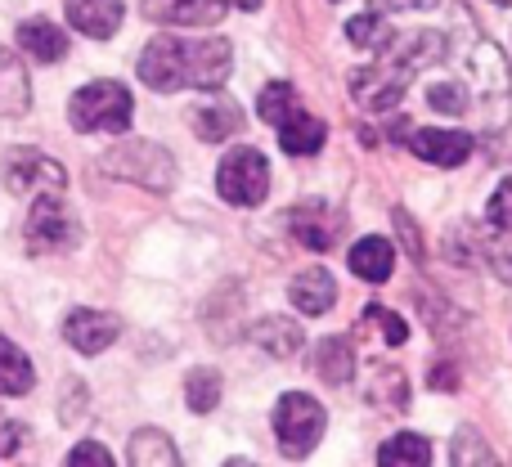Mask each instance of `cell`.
Wrapping results in <instances>:
<instances>
[{
    "mask_svg": "<svg viewBox=\"0 0 512 467\" xmlns=\"http://www.w3.org/2000/svg\"><path fill=\"white\" fill-rule=\"evenodd\" d=\"M230 41H180V36H158L149 41V50L140 54V81L158 95L171 90H216L230 77Z\"/></svg>",
    "mask_w": 512,
    "mask_h": 467,
    "instance_id": "cell-1",
    "label": "cell"
},
{
    "mask_svg": "<svg viewBox=\"0 0 512 467\" xmlns=\"http://www.w3.org/2000/svg\"><path fill=\"white\" fill-rule=\"evenodd\" d=\"M131 90L122 86V81H90V86H81L77 95L68 99V122L77 126V131H126L131 126Z\"/></svg>",
    "mask_w": 512,
    "mask_h": 467,
    "instance_id": "cell-2",
    "label": "cell"
},
{
    "mask_svg": "<svg viewBox=\"0 0 512 467\" xmlns=\"http://www.w3.org/2000/svg\"><path fill=\"white\" fill-rule=\"evenodd\" d=\"M274 436H279V450L288 459H301L319 445L324 436V405L301 391H288V396L274 405Z\"/></svg>",
    "mask_w": 512,
    "mask_h": 467,
    "instance_id": "cell-3",
    "label": "cell"
},
{
    "mask_svg": "<svg viewBox=\"0 0 512 467\" xmlns=\"http://www.w3.org/2000/svg\"><path fill=\"white\" fill-rule=\"evenodd\" d=\"M216 189H221L225 203L256 207L270 194V167L256 149H230L221 158V171H216Z\"/></svg>",
    "mask_w": 512,
    "mask_h": 467,
    "instance_id": "cell-4",
    "label": "cell"
},
{
    "mask_svg": "<svg viewBox=\"0 0 512 467\" xmlns=\"http://www.w3.org/2000/svg\"><path fill=\"white\" fill-rule=\"evenodd\" d=\"M378 54H382V63L351 72V95L360 99L364 108H373V113L396 108L400 99H405V90H409V77H414V68H409V63H400L391 50H378Z\"/></svg>",
    "mask_w": 512,
    "mask_h": 467,
    "instance_id": "cell-5",
    "label": "cell"
},
{
    "mask_svg": "<svg viewBox=\"0 0 512 467\" xmlns=\"http://www.w3.org/2000/svg\"><path fill=\"white\" fill-rule=\"evenodd\" d=\"M104 171L131 180V185L158 189V194H167V189L176 185V162H171L158 144H122V149H113L104 158Z\"/></svg>",
    "mask_w": 512,
    "mask_h": 467,
    "instance_id": "cell-6",
    "label": "cell"
},
{
    "mask_svg": "<svg viewBox=\"0 0 512 467\" xmlns=\"http://www.w3.org/2000/svg\"><path fill=\"white\" fill-rule=\"evenodd\" d=\"M5 185L9 194H63L68 189V171L41 149H14L5 158Z\"/></svg>",
    "mask_w": 512,
    "mask_h": 467,
    "instance_id": "cell-7",
    "label": "cell"
},
{
    "mask_svg": "<svg viewBox=\"0 0 512 467\" xmlns=\"http://www.w3.org/2000/svg\"><path fill=\"white\" fill-rule=\"evenodd\" d=\"M27 243L32 252H68L77 243V225L63 212L59 194H36L32 216H27Z\"/></svg>",
    "mask_w": 512,
    "mask_h": 467,
    "instance_id": "cell-8",
    "label": "cell"
},
{
    "mask_svg": "<svg viewBox=\"0 0 512 467\" xmlns=\"http://www.w3.org/2000/svg\"><path fill=\"white\" fill-rule=\"evenodd\" d=\"M288 225H292V234H297L306 247H315V252H328V247H337V238H342V230H346L342 216H337L328 203H319V198L292 207Z\"/></svg>",
    "mask_w": 512,
    "mask_h": 467,
    "instance_id": "cell-9",
    "label": "cell"
},
{
    "mask_svg": "<svg viewBox=\"0 0 512 467\" xmlns=\"http://www.w3.org/2000/svg\"><path fill=\"white\" fill-rule=\"evenodd\" d=\"M117 333H122L117 315H104V310H72L68 324H63L68 346H77L81 355H99L104 346L117 342Z\"/></svg>",
    "mask_w": 512,
    "mask_h": 467,
    "instance_id": "cell-10",
    "label": "cell"
},
{
    "mask_svg": "<svg viewBox=\"0 0 512 467\" xmlns=\"http://www.w3.org/2000/svg\"><path fill=\"white\" fill-rule=\"evenodd\" d=\"M144 14L153 23H171V27H212L221 23L225 0H144Z\"/></svg>",
    "mask_w": 512,
    "mask_h": 467,
    "instance_id": "cell-11",
    "label": "cell"
},
{
    "mask_svg": "<svg viewBox=\"0 0 512 467\" xmlns=\"http://www.w3.org/2000/svg\"><path fill=\"white\" fill-rule=\"evenodd\" d=\"M409 149L418 153L432 167H459L472 158V135L468 131H414L409 135Z\"/></svg>",
    "mask_w": 512,
    "mask_h": 467,
    "instance_id": "cell-12",
    "label": "cell"
},
{
    "mask_svg": "<svg viewBox=\"0 0 512 467\" xmlns=\"http://www.w3.org/2000/svg\"><path fill=\"white\" fill-rule=\"evenodd\" d=\"M63 9H68V23L95 41H108L122 27V0H68Z\"/></svg>",
    "mask_w": 512,
    "mask_h": 467,
    "instance_id": "cell-13",
    "label": "cell"
},
{
    "mask_svg": "<svg viewBox=\"0 0 512 467\" xmlns=\"http://www.w3.org/2000/svg\"><path fill=\"white\" fill-rule=\"evenodd\" d=\"M328 140V126L319 122L315 113H301V108H292L288 117L279 122V144L288 153H297V158H310V153H319Z\"/></svg>",
    "mask_w": 512,
    "mask_h": 467,
    "instance_id": "cell-14",
    "label": "cell"
},
{
    "mask_svg": "<svg viewBox=\"0 0 512 467\" xmlns=\"http://www.w3.org/2000/svg\"><path fill=\"white\" fill-rule=\"evenodd\" d=\"M337 301V279L328 270H301L297 279H292V306L301 310V315H324V310H333Z\"/></svg>",
    "mask_w": 512,
    "mask_h": 467,
    "instance_id": "cell-15",
    "label": "cell"
},
{
    "mask_svg": "<svg viewBox=\"0 0 512 467\" xmlns=\"http://www.w3.org/2000/svg\"><path fill=\"white\" fill-rule=\"evenodd\" d=\"M189 122H194L198 140H207V144H221V140H230V135L243 131V113H239V104H230V99L194 108V113H189Z\"/></svg>",
    "mask_w": 512,
    "mask_h": 467,
    "instance_id": "cell-16",
    "label": "cell"
},
{
    "mask_svg": "<svg viewBox=\"0 0 512 467\" xmlns=\"http://www.w3.org/2000/svg\"><path fill=\"white\" fill-rule=\"evenodd\" d=\"M346 261H351V270L360 274L364 283H387L391 270H396V247H391L387 238H360Z\"/></svg>",
    "mask_w": 512,
    "mask_h": 467,
    "instance_id": "cell-17",
    "label": "cell"
},
{
    "mask_svg": "<svg viewBox=\"0 0 512 467\" xmlns=\"http://www.w3.org/2000/svg\"><path fill=\"white\" fill-rule=\"evenodd\" d=\"M18 45H23V54H32L36 63H59L63 54H68V36L54 23H45V18L18 23Z\"/></svg>",
    "mask_w": 512,
    "mask_h": 467,
    "instance_id": "cell-18",
    "label": "cell"
},
{
    "mask_svg": "<svg viewBox=\"0 0 512 467\" xmlns=\"http://www.w3.org/2000/svg\"><path fill=\"white\" fill-rule=\"evenodd\" d=\"M252 342L261 346L265 355H274V360H292V355L301 351V328L292 324V319H283V315H270V319H261V324L252 328Z\"/></svg>",
    "mask_w": 512,
    "mask_h": 467,
    "instance_id": "cell-19",
    "label": "cell"
},
{
    "mask_svg": "<svg viewBox=\"0 0 512 467\" xmlns=\"http://www.w3.org/2000/svg\"><path fill=\"white\" fill-rule=\"evenodd\" d=\"M315 373L324 382H333V387L351 382V373H355L351 342H346V337H324V342L315 346Z\"/></svg>",
    "mask_w": 512,
    "mask_h": 467,
    "instance_id": "cell-20",
    "label": "cell"
},
{
    "mask_svg": "<svg viewBox=\"0 0 512 467\" xmlns=\"http://www.w3.org/2000/svg\"><path fill=\"white\" fill-rule=\"evenodd\" d=\"M32 382V360L9 337H0V396H23V391H32Z\"/></svg>",
    "mask_w": 512,
    "mask_h": 467,
    "instance_id": "cell-21",
    "label": "cell"
},
{
    "mask_svg": "<svg viewBox=\"0 0 512 467\" xmlns=\"http://www.w3.org/2000/svg\"><path fill=\"white\" fill-rule=\"evenodd\" d=\"M131 463L135 467H149V463H180V454H176V445L167 441L162 432H135V441H131Z\"/></svg>",
    "mask_w": 512,
    "mask_h": 467,
    "instance_id": "cell-22",
    "label": "cell"
},
{
    "mask_svg": "<svg viewBox=\"0 0 512 467\" xmlns=\"http://www.w3.org/2000/svg\"><path fill=\"white\" fill-rule=\"evenodd\" d=\"M185 396H189V409H194V414H212L216 400H221V373L194 369L185 382Z\"/></svg>",
    "mask_w": 512,
    "mask_h": 467,
    "instance_id": "cell-23",
    "label": "cell"
},
{
    "mask_svg": "<svg viewBox=\"0 0 512 467\" xmlns=\"http://www.w3.org/2000/svg\"><path fill=\"white\" fill-rule=\"evenodd\" d=\"M346 41L351 45H360V50H382V45L391 41V27L382 23V14H360V18H351L346 23Z\"/></svg>",
    "mask_w": 512,
    "mask_h": 467,
    "instance_id": "cell-24",
    "label": "cell"
},
{
    "mask_svg": "<svg viewBox=\"0 0 512 467\" xmlns=\"http://www.w3.org/2000/svg\"><path fill=\"white\" fill-rule=\"evenodd\" d=\"M256 108H261V117L270 126H279L283 117L297 108V90H292V81H270V86L261 90V99H256Z\"/></svg>",
    "mask_w": 512,
    "mask_h": 467,
    "instance_id": "cell-25",
    "label": "cell"
},
{
    "mask_svg": "<svg viewBox=\"0 0 512 467\" xmlns=\"http://www.w3.org/2000/svg\"><path fill=\"white\" fill-rule=\"evenodd\" d=\"M378 463H432V445L423 436H391L378 450Z\"/></svg>",
    "mask_w": 512,
    "mask_h": 467,
    "instance_id": "cell-26",
    "label": "cell"
},
{
    "mask_svg": "<svg viewBox=\"0 0 512 467\" xmlns=\"http://www.w3.org/2000/svg\"><path fill=\"white\" fill-rule=\"evenodd\" d=\"M364 324L369 328H378L382 337H387V346H400V342H409V324L400 315H391L387 306H369L364 310Z\"/></svg>",
    "mask_w": 512,
    "mask_h": 467,
    "instance_id": "cell-27",
    "label": "cell"
},
{
    "mask_svg": "<svg viewBox=\"0 0 512 467\" xmlns=\"http://www.w3.org/2000/svg\"><path fill=\"white\" fill-rule=\"evenodd\" d=\"M432 108H441V113H468V90H463V81H441V86H432Z\"/></svg>",
    "mask_w": 512,
    "mask_h": 467,
    "instance_id": "cell-28",
    "label": "cell"
},
{
    "mask_svg": "<svg viewBox=\"0 0 512 467\" xmlns=\"http://www.w3.org/2000/svg\"><path fill=\"white\" fill-rule=\"evenodd\" d=\"M486 221L495 225V230H512V180L495 189V198L486 203Z\"/></svg>",
    "mask_w": 512,
    "mask_h": 467,
    "instance_id": "cell-29",
    "label": "cell"
},
{
    "mask_svg": "<svg viewBox=\"0 0 512 467\" xmlns=\"http://www.w3.org/2000/svg\"><path fill=\"white\" fill-rule=\"evenodd\" d=\"M81 409H86V391H81V382H63V405H59V418L63 423H77Z\"/></svg>",
    "mask_w": 512,
    "mask_h": 467,
    "instance_id": "cell-30",
    "label": "cell"
},
{
    "mask_svg": "<svg viewBox=\"0 0 512 467\" xmlns=\"http://www.w3.org/2000/svg\"><path fill=\"white\" fill-rule=\"evenodd\" d=\"M68 463H113V454L104 450V445H95V441H86V445H77V450L68 454Z\"/></svg>",
    "mask_w": 512,
    "mask_h": 467,
    "instance_id": "cell-31",
    "label": "cell"
},
{
    "mask_svg": "<svg viewBox=\"0 0 512 467\" xmlns=\"http://www.w3.org/2000/svg\"><path fill=\"white\" fill-rule=\"evenodd\" d=\"M23 436H27L23 423H0V454H14L23 445Z\"/></svg>",
    "mask_w": 512,
    "mask_h": 467,
    "instance_id": "cell-32",
    "label": "cell"
},
{
    "mask_svg": "<svg viewBox=\"0 0 512 467\" xmlns=\"http://www.w3.org/2000/svg\"><path fill=\"white\" fill-rule=\"evenodd\" d=\"M369 5L387 14V9H432V5H441V0H369Z\"/></svg>",
    "mask_w": 512,
    "mask_h": 467,
    "instance_id": "cell-33",
    "label": "cell"
},
{
    "mask_svg": "<svg viewBox=\"0 0 512 467\" xmlns=\"http://www.w3.org/2000/svg\"><path fill=\"white\" fill-rule=\"evenodd\" d=\"M225 5H239V9H261V0H225Z\"/></svg>",
    "mask_w": 512,
    "mask_h": 467,
    "instance_id": "cell-34",
    "label": "cell"
},
{
    "mask_svg": "<svg viewBox=\"0 0 512 467\" xmlns=\"http://www.w3.org/2000/svg\"><path fill=\"white\" fill-rule=\"evenodd\" d=\"M499 5H512V0H499Z\"/></svg>",
    "mask_w": 512,
    "mask_h": 467,
    "instance_id": "cell-35",
    "label": "cell"
}]
</instances>
